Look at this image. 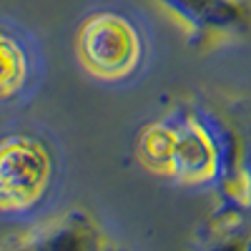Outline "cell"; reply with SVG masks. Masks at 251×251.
I'll return each instance as SVG.
<instances>
[{
  "label": "cell",
  "mask_w": 251,
  "mask_h": 251,
  "mask_svg": "<svg viewBox=\"0 0 251 251\" xmlns=\"http://www.w3.org/2000/svg\"><path fill=\"white\" fill-rule=\"evenodd\" d=\"M78 53L88 73L103 80H121L141 66L143 40L126 15L96 13L80 25Z\"/></svg>",
  "instance_id": "cell-1"
},
{
  "label": "cell",
  "mask_w": 251,
  "mask_h": 251,
  "mask_svg": "<svg viewBox=\"0 0 251 251\" xmlns=\"http://www.w3.org/2000/svg\"><path fill=\"white\" fill-rule=\"evenodd\" d=\"M53 178V158L30 136L0 141V211L23 214L43 201Z\"/></svg>",
  "instance_id": "cell-2"
},
{
  "label": "cell",
  "mask_w": 251,
  "mask_h": 251,
  "mask_svg": "<svg viewBox=\"0 0 251 251\" xmlns=\"http://www.w3.org/2000/svg\"><path fill=\"white\" fill-rule=\"evenodd\" d=\"M199 38H219L246 33L251 28V10L241 0H158Z\"/></svg>",
  "instance_id": "cell-3"
},
{
  "label": "cell",
  "mask_w": 251,
  "mask_h": 251,
  "mask_svg": "<svg viewBox=\"0 0 251 251\" xmlns=\"http://www.w3.org/2000/svg\"><path fill=\"white\" fill-rule=\"evenodd\" d=\"M30 75V55L23 40L10 30L0 28V100L23 91Z\"/></svg>",
  "instance_id": "cell-5"
},
{
  "label": "cell",
  "mask_w": 251,
  "mask_h": 251,
  "mask_svg": "<svg viewBox=\"0 0 251 251\" xmlns=\"http://www.w3.org/2000/svg\"><path fill=\"white\" fill-rule=\"evenodd\" d=\"M35 234H40L38 239H28V246H98V231L91 224V219L80 211H73L68 216H63L43 228H35Z\"/></svg>",
  "instance_id": "cell-4"
}]
</instances>
